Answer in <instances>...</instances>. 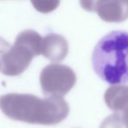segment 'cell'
<instances>
[{"label": "cell", "mask_w": 128, "mask_h": 128, "mask_svg": "<svg viewBox=\"0 0 128 128\" xmlns=\"http://www.w3.org/2000/svg\"><path fill=\"white\" fill-rule=\"evenodd\" d=\"M0 109L17 121L39 124H57L68 115L70 106L62 98H40L31 94L10 93L0 96Z\"/></svg>", "instance_id": "1"}, {"label": "cell", "mask_w": 128, "mask_h": 128, "mask_svg": "<svg viewBox=\"0 0 128 128\" xmlns=\"http://www.w3.org/2000/svg\"><path fill=\"white\" fill-rule=\"evenodd\" d=\"M92 67L104 82L118 85L128 82V32L112 31L96 45Z\"/></svg>", "instance_id": "2"}, {"label": "cell", "mask_w": 128, "mask_h": 128, "mask_svg": "<svg viewBox=\"0 0 128 128\" xmlns=\"http://www.w3.org/2000/svg\"><path fill=\"white\" fill-rule=\"evenodd\" d=\"M42 38L34 30H25L18 34L14 44L0 59L1 71L8 76L22 74L32 59L41 54Z\"/></svg>", "instance_id": "3"}, {"label": "cell", "mask_w": 128, "mask_h": 128, "mask_svg": "<svg viewBox=\"0 0 128 128\" xmlns=\"http://www.w3.org/2000/svg\"><path fill=\"white\" fill-rule=\"evenodd\" d=\"M40 82L45 96L62 98L76 82V76L71 68L59 63H51L41 70Z\"/></svg>", "instance_id": "4"}, {"label": "cell", "mask_w": 128, "mask_h": 128, "mask_svg": "<svg viewBox=\"0 0 128 128\" xmlns=\"http://www.w3.org/2000/svg\"><path fill=\"white\" fill-rule=\"evenodd\" d=\"M93 11L106 22H123L128 18V1H96Z\"/></svg>", "instance_id": "5"}, {"label": "cell", "mask_w": 128, "mask_h": 128, "mask_svg": "<svg viewBox=\"0 0 128 128\" xmlns=\"http://www.w3.org/2000/svg\"><path fill=\"white\" fill-rule=\"evenodd\" d=\"M68 53V44L60 34H49L42 38L41 54L48 60L54 62H62Z\"/></svg>", "instance_id": "6"}, {"label": "cell", "mask_w": 128, "mask_h": 128, "mask_svg": "<svg viewBox=\"0 0 128 128\" xmlns=\"http://www.w3.org/2000/svg\"><path fill=\"white\" fill-rule=\"evenodd\" d=\"M104 101L114 113L120 115L128 109V85H112L104 93Z\"/></svg>", "instance_id": "7"}, {"label": "cell", "mask_w": 128, "mask_h": 128, "mask_svg": "<svg viewBox=\"0 0 128 128\" xmlns=\"http://www.w3.org/2000/svg\"><path fill=\"white\" fill-rule=\"evenodd\" d=\"M32 4L37 11L43 13H46L55 10L60 4L59 1H32Z\"/></svg>", "instance_id": "8"}, {"label": "cell", "mask_w": 128, "mask_h": 128, "mask_svg": "<svg viewBox=\"0 0 128 128\" xmlns=\"http://www.w3.org/2000/svg\"><path fill=\"white\" fill-rule=\"evenodd\" d=\"M99 128H123L122 119L118 114L113 113L101 123Z\"/></svg>", "instance_id": "9"}, {"label": "cell", "mask_w": 128, "mask_h": 128, "mask_svg": "<svg viewBox=\"0 0 128 128\" xmlns=\"http://www.w3.org/2000/svg\"><path fill=\"white\" fill-rule=\"evenodd\" d=\"M10 48V45L6 40L0 37V59L4 53Z\"/></svg>", "instance_id": "10"}, {"label": "cell", "mask_w": 128, "mask_h": 128, "mask_svg": "<svg viewBox=\"0 0 128 128\" xmlns=\"http://www.w3.org/2000/svg\"><path fill=\"white\" fill-rule=\"evenodd\" d=\"M119 116H120L121 119H122L123 124H124L126 128H128V109H126L124 112H123Z\"/></svg>", "instance_id": "11"}, {"label": "cell", "mask_w": 128, "mask_h": 128, "mask_svg": "<svg viewBox=\"0 0 128 128\" xmlns=\"http://www.w3.org/2000/svg\"><path fill=\"white\" fill-rule=\"evenodd\" d=\"M0 70H1V64H0Z\"/></svg>", "instance_id": "12"}]
</instances>
